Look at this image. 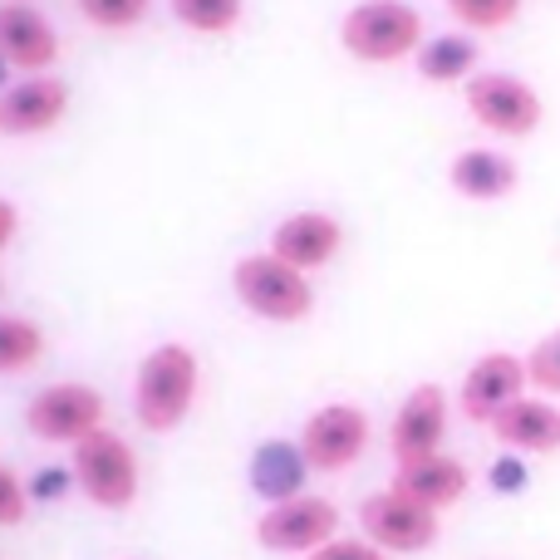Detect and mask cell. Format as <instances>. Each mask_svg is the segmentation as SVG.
Here are the masks:
<instances>
[{
	"mask_svg": "<svg viewBox=\"0 0 560 560\" xmlns=\"http://www.w3.org/2000/svg\"><path fill=\"white\" fill-rule=\"evenodd\" d=\"M197 384H202V369L197 354L177 339L148 349V359L138 364L133 378V413L148 433H173L197 404Z\"/></svg>",
	"mask_w": 560,
	"mask_h": 560,
	"instance_id": "obj_1",
	"label": "cell"
},
{
	"mask_svg": "<svg viewBox=\"0 0 560 560\" xmlns=\"http://www.w3.org/2000/svg\"><path fill=\"white\" fill-rule=\"evenodd\" d=\"M423 35V10L408 5V0H359L339 20V45L359 65H398V59L418 55L428 45Z\"/></svg>",
	"mask_w": 560,
	"mask_h": 560,
	"instance_id": "obj_2",
	"label": "cell"
},
{
	"mask_svg": "<svg viewBox=\"0 0 560 560\" xmlns=\"http://www.w3.org/2000/svg\"><path fill=\"white\" fill-rule=\"evenodd\" d=\"M232 290L256 319H271V325H300L315 310V290L310 276L285 266L271 252H252L232 266Z\"/></svg>",
	"mask_w": 560,
	"mask_h": 560,
	"instance_id": "obj_3",
	"label": "cell"
},
{
	"mask_svg": "<svg viewBox=\"0 0 560 560\" xmlns=\"http://www.w3.org/2000/svg\"><path fill=\"white\" fill-rule=\"evenodd\" d=\"M69 472H74L79 492L94 506H104V512H124V506L138 502V457L108 428H98L84 443L69 447Z\"/></svg>",
	"mask_w": 560,
	"mask_h": 560,
	"instance_id": "obj_4",
	"label": "cell"
},
{
	"mask_svg": "<svg viewBox=\"0 0 560 560\" xmlns=\"http://www.w3.org/2000/svg\"><path fill=\"white\" fill-rule=\"evenodd\" d=\"M339 536V506L329 497L300 492L290 502H276L256 522V546L276 556H310Z\"/></svg>",
	"mask_w": 560,
	"mask_h": 560,
	"instance_id": "obj_5",
	"label": "cell"
},
{
	"mask_svg": "<svg viewBox=\"0 0 560 560\" xmlns=\"http://www.w3.org/2000/svg\"><path fill=\"white\" fill-rule=\"evenodd\" d=\"M467 114L497 138H532L546 118V104L526 79L516 74H472L463 84Z\"/></svg>",
	"mask_w": 560,
	"mask_h": 560,
	"instance_id": "obj_6",
	"label": "cell"
},
{
	"mask_svg": "<svg viewBox=\"0 0 560 560\" xmlns=\"http://www.w3.org/2000/svg\"><path fill=\"white\" fill-rule=\"evenodd\" d=\"M25 428L39 443H84L89 433L104 428V394L89 384H49L30 398L25 408Z\"/></svg>",
	"mask_w": 560,
	"mask_h": 560,
	"instance_id": "obj_7",
	"label": "cell"
},
{
	"mask_svg": "<svg viewBox=\"0 0 560 560\" xmlns=\"http://www.w3.org/2000/svg\"><path fill=\"white\" fill-rule=\"evenodd\" d=\"M369 433L374 428H369V413L359 404H325L300 428V453H305L310 472H345L364 457Z\"/></svg>",
	"mask_w": 560,
	"mask_h": 560,
	"instance_id": "obj_8",
	"label": "cell"
},
{
	"mask_svg": "<svg viewBox=\"0 0 560 560\" xmlns=\"http://www.w3.org/2000/svg\"><path fill=\"white\" fill-rule=\"evenodd\" d=\"M359 526H364L369 541L388 556H418L438 541V532H443V526H438V512L418 506L413 497L394 492V487L364 497V506H359Z\"/></svg>",
	"mask_w": 560,
	"mask_h": 560,
	"instance_id": "obj_9",
	"label": "cell"
},
{
	"mask_svg": "<svg viewBox=\"0 0 560 560\" xmlns=\"http://www.w3.org/2000/svg\"><path fill=\"white\" fill-rule=\"evenodd\" d=\"M526 388H532L526 359L506 354V349H492V354H482L472 369H467L457 404H463V418L492 428V418L502 413V408H512L516 398H526Z\"/></svg>",
	"mask_w": 560,
	"mask_h": 560,
	"instance_id": "obj_10",
	"label": "cell"
},
{
	"mask_svg": "<svg viewBox=\"0 0 560 560\" xmlns=\"http://www.w3.org/2000/svg\"><path fill=\"white\" fill-rule=\"evenodd\" d=\"M443 438H447V394L438 384H418L394 413L388 453H394L398 467L423 463V457L443 453Z\"/></svg>",
	"mask_w": 560,
	"mask_h": 560,
	"instance_id": "obj_11",
	"label": "cell"
},
{
	"mask_svg": "<svg viewBox=\"0 0 560 560\" xmlns=\"http://www.w3.org/2000/svg\"><path fill=\"white\" fill-rule=\"evenodd\" d=\"M69 114V84L59 74H25L10 89H0V133L35 138L49 133Z\"/></svg>",
	"mask_w": 560,
	"mask_h": 560,
	"instance_id": "obj_12",
	"label": "cell"
},
{
	"mask_svg": "<svg viewBox=\"0 0 560 560\" xmlns=\"http://www.w3.org/2000/svg\"><path fill=\"white\" fill-rule=\"evenodd\" d=\"M0 59L15 74H45L59 59V35L30 0H0Z\"/></svg>",
	"mask_w": 560,
	"mask_h": 560,
	"instance_id": "obj_13",
	"label": "cell"
},
{
	"mask_svg": "<svg viewBox=\"0 0 560 560\" xmlns=\"http://www.w3.org/2000/svg\"><path fill=\"white\" fill-rule=\"evenodd\" d=\"M339 246H345V222L319 212V207L280 217L271 232V256H280L285 266H295V271H305V276L335 261Z\"/></svg>",
	"mask_w": 560,
	"mask_h": 560,
	"instance_id": "obj_14",
	"label": "cell"
},
{
	"mask_svg": "<svg viewBox=\"0 0 560 560\" xmlns=\"http://www.w3.org/2000/svg\"><path fill=\"white\" fill-rule=\"evenodd\" d=\"M492 438L516 457L522 453H532V457L560 453V408L546 394H526L492 418Z\"/></svg>",
	"mask_w": 560,
	"mask_h": 560,
	"instance_id": "obj_15",
	"label": "cell"
},
{
	"mask_svg": "<svg viewBox=\"0 0 560 560\" xmlns=\"http://www.w3.org/2000/svg\"><path fill=\"white\" fill-rule=\"evenodd\" d=\"M467 487H472V472L447 453H433V457H423V463H404L394 472V492L413 497V502L428 506V512L457 506L467 497Z\"/></svg>",
	"mask_w": 560,
	"mask_h": 560,
	"instance_id": "obj_16",
	"label": "cell"
},
{
	"mask_svg": "<svg viewBox=\"0 0 560 560\" xmlns=\"http://www.w3.org/2000/svg\"><path fill=\"white\" fill-rule=\"evenodd\" d=\"M447 183H453V192L467 197V202H502V197L516 192L522 167L506 153H497V148H463V153L447 163Z\"/></svg>",
	"mask_w": 560,
	"mask_h": 560,
	"instance_id": "obj_17",
	"label": "cell"
},
{
	"mask_svg": "<svg viewBox=\"0 0 560 560\" xmlns=\"http://www.w3.org/2000/svg\"><path fill=\"white\" fill-rule=\"evenodd\" d=\"M305 453H300V443H285V438H271V443L256 447L252 457V487L266 497V502H290V497H300V487H305Z\"/></svg>",
	"mask_w": 560,
	"mask_h": 560,
	"instance_id": "obj_18",
	"label": "cell"
},
{
	"mask_svg": "<svg viewBox=\"0 0 560 560\" xmlns=\"http://www.w3.org/2000/svg\"><path fill=\"white\" fill-rule=\"evenodd\" d=\"M477 39L467 35H433L418 49V74L428 84H467L477 74Z\"/></svg>",
	"mask_w": 560,
	"mask_h": 560,
	"instance_id": "obj_19",
	"label": "cell"
},
{
	"mask_svg": "<svg viewBox=\"0 0 560 560\" xmlns=\"http://www.w3.org/2000/svg\"><path fill=\"white\" fill-rule=\"evenodd\" d=\"M45 354V329L35 319L0 315V374H25Z\"/></svg>",
	"mask_w": 560,
	"mask_h": 560,
	"instance_id": "obj_20",
	"label": "cell"
},
{
	"mask_svg": "<svg viewBox=\"0 0 560 560\" xmlns=\"http://www.w3.org/2000/svg\"><path fill=\"white\" fill-rule=\"evenodd\" d=\"M177 25L197 30V35H226L242 25L246 0H173Z\"/></svg>",
	"mask_w": 560,
	"mask_h": 560,
	"instance_id": "obj_21",
	"label": "cell"
},
{
	"mask_svg": "<svg viewBox=\"0 0 560 560\" xmlns=\"http://www.w3.org/2000/svg\"><path fill=\"white\" fill-rule=\"evenodd\" d=\"M74 5H79V15H84L94 30L118 35V30L143 25L148 10H153V0H74Z\"/></svg>",
	"mask_w": 560,
	"mask_h": 560,
	"instance_id": "obj_22",
	"label": "cell"
},
{
	"mask_svg": "<svg viewBox=\"0 0 560 560\" xmlns=\"http://www.w3.org/2000/svg\"><path fill=\"white\" fill-rule=\"evenodd\" d=\"M463 30H506L522 15V0H443Z\"/></svg>",
	"mask_w": 560,
	"mask_h": 560,
	"instance_id": "obj_23",
	"label": "cell"
},
{
	"mask_svg": "<svg viewBox=\"0 0 560 560\" xmlns=\"http://www.w3.org/2000/svg\"><path fill=\"white\" fill-rule=\"evenodd\" d=\"M526 374H532V388H541L546 398H560V329H551L546 339L532 345V354H526Z\"/></svg>",
	"mask_w": 560,
	"mask_h": 560,
	"instance_id": "obj_24",
	"label": "cell"
},
{
	"mask_svg": "<svg viewBox=\"0 0 560 560\" xmlns=\"http://www.w3.org/2000/svg\"><path fill=\"white\" fill-rule=\"evenodd\" d=\"M30 512V492L5 463H0V526H20Z\"/></svg>",
	"mask_w": 560,
	"mask_h": 560,
	"instance_id": "obj_25",
	"label": "cell"
},
{
	"mask_svg": "<svg viewBox=\"0 0 560 560\" xmlns=\"http://www.w3.org/2000/svg\"><path fill=\"white\" fill-rule=\"evenodd\" d=\"M305 560H388V551H378L369 536H335L329 546H319V551H310Z\"/></svg>",
	"mask_w": 560,
	"mask_h": 560,
	"instance_id": "obj_26",
	"label": "cell"
},
{
	"mask_svg": "<svg viewBox=\"0 0 560 560\" xmlns=\"http://www.w3.org/2000/svg\"><path fill=\"white\" fill-rule=\"evenodd\" d=\"M492 482H497V492H522V487H526V467L516 463V457H502V463L492 467Z\"/></svg>",
	"mask_w": 560,
	"mask_h": 560,
	"instance_id": "obj_27",
	"label": "cell"
},
{
	"mask_svg": "<svg viewBox=\"0 0 560 560\" xmlns=\"http://www.w3.org/2000/svg\"><path fill=\"white\" fill-rule=\"evenodd\" d=\"M15 232H20V207L10 197H0V252L15 242Z\"/></svg>",
	"mask_w": 560,
	"mask_h": 560,
	"instance_id": "obj_28",
	"label": "cell"
},
{
	"mask_svg": "<svg viewBox=\"0 0 560 560\" xmlns=\"http://www.w3.org/2000/svg\"><path fill=\"white\" fill-rule=\"evenodd\" d=\"M10 74H15V69H10L5 59H0V89H10Z\"/></svg>",
	"mask_w": 560,
	"mask_h": 560,
	"instance_id": "obj_29",
	"label": "cell"
},
{
	"mask_svg": "<svg viewBox=\"0 0 560 560\" xmlns=\"http://www.w3.org/2000/svg\"><path fill=\"white\" fill-rule=\"evenodd\" d=\"M0 290H5V285H0Z\"/></svg>",
	"mask_w": 560,
	"mask_h": 560,
	"instance_id": "obj_30",
	"label": "cell"
}]
</instances>
